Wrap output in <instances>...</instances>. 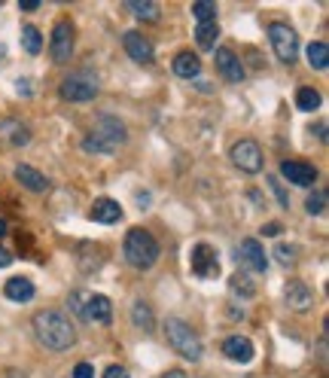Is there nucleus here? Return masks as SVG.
<instances>
[{
  "label": "nucleus",
  "mask_w": 329,
  "mask_h": 378,
  "mask_svg": "<svg viewBox=\"0 0 329 378\" xmlns=\"http://www.w3.org/2000/svg\"><path fill=\"white\" fill-rule=\"evenodd\" d=\"M223 354L235 363H250L254 360V342L247 336H229L223 342Z\"/></svg>",
  "instance_id": "14"
},
{
  "label": "nucleus",
  "mask_w": 329,
  "mask_h": 378,
  "mask_svg": "<svg viewBox=\"0 0 329 378\" xmlns=\"http://www.w3.org/2000/svg\"><path fill=\"white\" fill-rule=\"evenodd\" d=\"M73 378H95V366H91V363H76L73 366Z\"/></svg>",
  "instance_id": "34"
},
{
  "label": "nucleus",
  "mask_w": 329,
  "mask_h": 378,
  "mask_svg": "<svg viewBox=\"0 0 329 378\" xmlns=\"http://www.w3.org/2000/svg\"><path fill=\"white\" fill-rule=\"evenodd\" d=\"M232 162H235V168H241L244 174H259L263 171V165H265L263 150H259V144L250 141V137L232 144Z\"/></svg>",
  "instance_id": "7"
},
{
  "label": "nucleus",
  "mask_w": 329,
  "mask_h": 378,
  "mask_svg": "<svg viewBox=\"0 0 329 378\" xmlns=\"http://www.w3.org/2000/svg\"><path fill=\"white\" fill-rule=\"evenodd\" d=\"M281 174H284L287 183L293 187H314L317 183V168L308 165V162H299V159H287L281 165Z\"/></svg>",
  "instance_id": "11"
},
{
  "label": "nucleus",
  "mask_w": 329,
  "mask_h": 378,
  "mask_svg": "<svg viewBox=\"0 0 329 378\" xmlns=\"http://www.w3.org/2000/svg\"><path fill=\"white\" fill-rule=\"evenodd\" d=\"M193 15L195 22H213L217 19V3H211V0H198L193 6Z\"/></svg>",
  "instance_id": "29"
},
{
  "label": "nucleus",
  "mask_w": 329,
  "mask_h": 378,
  "mask_svg": "<svg viewBox=\"0 0 329 378\" xmlns=\"http://www.w3.org/2000/svg\"><path fill=\"white\" fill-rule=\"evenodd\" d=\"M263 235H281V226H278V223H272V226L263 229Z\"/></svg>",
  "instance_id": "38"
},
{
  "label": "nucleus",
  "mask_w": 329,
  "mask_h": 378,
  "mask_svg": "<svg viewBox=\"0 0 329 378\" xmlns=\"http://www.w3.org/2000/svg\"><path fill=\"white\" fill-rule=\"evenodd\" d=\"M162 378H186V372H183V369H171V372H165Z\"/></svg>",
  "instance_id": "39"
},
{
  "label": "nucleus",
  "mask_w": 329,
  "mask_h": 378,
  "mask_svg": "<svg viewBox=\"0 0 329 378\" xmlns=\"http://www.w3.org/2000/svg\"><path fill=\"white\" fill-rule=\"evenodd\" d=\"M296 107H299V110H305V113L317 110V107H320V92L311 89V86L299 89V92H296Z\"/></svg>",
  "instance_id": "28"
},
{
  "label": "nucleus",
  "mask_w": 329,
  "mask_h": 378,
  "mask_svg": "<svg viewBox=\"0 0 329 378\" xmlns=\"http://www.w3.org/2000/svg\"><path fill=\"white\" fill-rule=\"evenodd\" d=\"M217 37H220V25H217V19H213V22H198V28H195V40H198V46H202L204 52L217 46Z\"/></svg>",
  "instance_id": "22"
},
{
  "label": "nucleus",
  "mask_w": 329,
  "mask_h": 378,
  "mask_svg": "<svg viewBox=\"0 0 329 378\" xmlns=\"http://www.w3.org/2000/svg\"><path fill=\"white\" fill-rule=\"evenodd\" d=\"M269 40H272V52L278 55V61L293 65V61L299 58V34H296V28H290L287 22H272Z\"/></svg>",
  "instance_id": "6"
},
{
  "label": "nucleus",
  "mask_w": 329,
  "mask_h": 378,
  "mask_svg": "<svg viewBox=\"0 0 329 378\" xmlns=\"http://www.w3.org/2000/svg\"><path fill=\"white\" fill-rule=\"evenodd\" d=\"M104 378H132V375H128V369H125V366L113 363V366H107V369H104Z\"/></svg>",
  "instance_id": "33"
},
{
  "label": "nucleus",
  "mask_w": 329,
  "mask_h": 378,
  "mask_svg": "<svg viewBox=\"0 0 329 378\" xmlns=\"http://www.w3.org/2000/svg\"><path fill=\"white\" fill-rule=\"evenodd\" d=\"M128 131L122 126V119L110 117V113H101L95 119V126L86 137H82V150L86 153H116L122 144H125Z\"/></svg>",
  "instance_id": "2"
},
{
  "label": "nucleus",
  "mask_w": 329,
  "mask_h": 378,
  "mask_svg": "<svg viewBox=\"0 0 329 378\" xmlns=\"http://www.w3.org/2000/svg\"><path fill=\"white\" fill-rule=\"evenodd\" d=\"M284 296H287V305L296 308V311H305V308H311V302H314V293L302 281H287Z\"/></svg>",
  "instance_id": "15"
},
{
  "label": "nucleus",
  "mask_w": 329,
  "mask_h": 378,
  "mask_svg": "<svg viewBox=\"0 0 329 378\" xmlns=\"http://www.w3.org/2000/svg\"><path fill=\"white\" fill-rule=\"evenodd\" d=\"M34 333H37V342L43 345V348H49V351H67V348H73L76 345V329H73V323L71 318H64L61 311H40L34 318Z\"/></svg>",
  "instance_id": "1"
},
{
  "label": "nucleus",
  "mask_w": 329,
  "mask_h": 378,
  "mask_svg": "<svg viewBox=\"0 0 329 378\" xmlns=\"http://www.w3.org/2000/svg\"><path fill=\"white\" fill-rule=\"evenodd\" d=\"M3 235H6V223L0 220V238H3Z\"/></svg>",
  "instance_id": "40"
},
{
  "label": "nucleus",
  "mask_w": 329,
  "mask_h": 378,
  "mask_svg": "<svg viewBox=\"0 0 329 378\" xmlns=\"http://www.w3.org/2000/svg\"><path fill=\"white\" fill-rule=\"evenodd\" d=\"M15 180H19L21 187H28L30 192L49 189V180H46V174H40L37 168H30V165H15Z\"/></svg>",
  "instance_id": "20"
},
{
  "label": "nucleus",
  "mask_w": 329,
  "mask_h": 378,
  "mask_svg": "<svg viewBox=\"0 0 329 378\" xmlns=\"http://www.w3.org/2000/svg\"><path fill=\"white\" fill-rule=\"evenodd\" d=\"M269 187L274 189V198H278V205L281 207H290V198H287V192H284V187H281V180H278V177H269Z\"/></svg>",
  "instance_id": "31"
},
{
  "label": "nucleus",
  "mask_w": 329,
  "mask_h": 378,
  "mask_svg": "<svg viewBox=\"0 0 329 378\" xmlns=\"http://www.w3.org/2000/svg\"><path fill=\"white\" fill-rule=\"evenodd\" d=\"M274 257L284 262V266H290V262H296V250L290 248V244H278V248H274Z\"/></svg>",
  "instance_id": "32"
},
{
  "label": "nucleus",
  "mask_w": 329,
  "mask_h": 378,
  "mask_svg": "<svg viewBox=\"0 0 329 378\" xmlns=\"http://www.w3.org/2000/svg\"><path fill=\"white\" fill-rule=\"evenodd\" d=\"M125 6H128V12L137 15V19H143V22H159V3H152V0H125Z\"/></svg>",
  "instance_id": "23"
},
{
  "label": "nucleus",
  "mask_w": 329,
  "mask_h": 378,
  "mask_svg": "<svg viewBox=\"0 0 329 378\" xmlns=\"http://www.w3.org/2000/svg\"><path fill=\"white\" fill-rule=\"evenodd\" d=\"M229 290H232L235 299H244V302L256 296V284L250 281V275H244V272H238V275L229 277Z\"/></svg>",
  "instance_id": "21"
},
{
  "label": "nucleus",
  "mask_w": 329,
  "mask_h": 378,
  "mask_svg": "<svg viewBox=\"0 0 329 378\" xmlns=\"http://www.w3.org/2000/svg\"><path fill=\"white\" fill-rule=\"evenodd\" d=\"M21 46H25L28 55H40L43 37H40V31H37L34 25H21Z\"/></svg>",
  "instance_id": "27"
},
{
  "label": "nucleus",
  "mask_w": 329,
  "mask_h": 378,
  "mask_svg": "<svg viewBox=\"0 0 329 378\" xmlns=\"http://www.w3.org/2000/svg\"><path fill=\"white\" fill-rule=\"evenodd\" d=\"M213 58H217V71H220V76H226L229 83H241V80H244L241 58L235 55L232 49H217V52H213Z\"/></svg>",
  "instance_id": "13"
},
{
  "label": "nucleus",
  "mask_w": 329,
  "mask_h": 378,
  "mask_svg": "<svg viewBox=\"0 0 329 378\" xmlns=\"http://www.w3.org/2000/svg\"><path fill=\"white\" fill-rule=\"evenodd\" d=\"M305 211L311 214V217H317V214L326 211V192H314V196H308V202H305Z\"/></svg>",
  "instance_id": "30"
},
{
  "label": "nucleus",
  "mask_w": 329,
  "mask_h": 378,
  "mask_svg": "<svg viewBox=\"0 0 329 378\" xmlns=\"http://www.w3.org/2000/svg\"><path fill=\"white\" fill-rule=\"evenodd\" d=\"M174 74L183 76V80H195L198 74H202V58L195 55V52H177V58H174Z\"/></svg>",
  "instance_id": "19"
},
{
  "label": "nucleus",
  "mask_w": 329,
  "mask_h": 378,
  "mask_svg": "<svg viewBox=\"0 0 329 378\" xmlns=\"http://www.w3.org/2000/svg\"><path fill=\"white\" fill-rule=\"evenodd\" d=\"M49 52H52V61H55V65L71 61V55H73V25L67 19H58L55 28H52Z\"/></svg>",
  "instance_id": "8"
},
{
  "label": "nucleus",
  "mask_w": 329,
  "mask_h": 378,
  "mask_svg": "<svg viewBox=\"0 0 329 378\" xmlns=\"http://www.w3.org/2000/svg\"><path fill=\"white\" fill-rule=\"evenodd\" d=\"M34 284L28 281V277H10V281L3 284V296L12 299V302H30L34 299Z\"/></svg>",
  "instance_id": "17"
},
{
  "label": "nucleus",
  "mask_w": 329,
  "mask_h": 378,
  "mask_svg": "<svg viewBox=\"0 0 329 378\" xmlns=\"http://www.w3.org/2000/svg\"><path fill=\"white\" fill-rule=\"evenodd\" d=\"M122 253H125V259L132 262L134 268H152L159 259V241L147 229H132V232L125 235Z\"/></svg>",
  "instance_id": "3"
},
{
  "label": "nucleus",
  "mask_w": 329,
  "mask_h": 378,
  "mask_svg": "<svg viewBox=\"0 0 329 378\" xmlns=\"http://www.w3.org/2000/svg\"><path fill=\"white\" fill-rule=\"evenodd\" d=\"M58 95L61 101H71V104H89L95 101L98 95V76L89 74V71H76L71 76H64L58 86Z\"/></svg>",
  "instance_id": "5"
},
{
  "label": "nucleus",
  "mask_w": 329,
  "mask_h": 378,
  "mask_svg": "<svg viewBox=\"0 0 329 378\" xmlns=\"http://www.w3.org/2000/svg\"><path fill=\"white\" fill-rule=\"evenodd\" d=\"M235 257H238V262L247 266L250 272H259V275L269 272V257H265V248L256 241V238H244L238 244V250H235Z\"/></svg>",
  "instance_id": "9"
},
{
  "label": "nucleus",
  "mask_w": 329,
  "mask_h": 378,
  "mask_svg": "<svg viewBox=\"0 0 329 378\" xmlns=\"http://www.w3.org/2000/svg\"><path fill=\"white\" fill-rule=\"evenodd\" d=\"M89 296H91V293H86V290H76V293L67 296V308H71V314L76 320L89 323Z\"/></svg>",
  "instance_id": "25"
},
{
  "label": "nucleus",
  "mask_w": 329,
  "mask_h": 378,
  "mask_svg": "<svg viewBox=\"0 0 329 378\" xmlns=\"http://www.w3.org/2000/svg\"><path fill=\"white\" fill-rule=\"evenodd\" d=\"M91 220L104 223V226H113V223L122 220V205L113 202V198H98L95 207H91Z\"/></svg>",
  "instance_id": "16"
},
{
  "label": "nucleus",
  "mask_w": 329,
  "mask_h": 378,
  "mask_svg": "<svg viewBox=\"0 0 329 378\" xmlns=\"http://www.w3.org/2000/svg\"><path fill=\"white\" fill-rule=\"evenodd\" d=\"M165 338H168V345L180 354V357L202 360V338H198V333L189 327L186 320H180V318L168 320L165 323Z\"/></svg>",
  "instance_id": "4"
},
{
  "label": "nucleus",
  "mask_w": 329,
  "mask_h": 378,
  "mask_svg": "<svg viewBox=\"0 0 329 378\" xmlns=\"http://www.w3.org/2000/svg\"><path fill=\"white\" fill-rule=\"evenodd\" d=\"M122 46H125L128 58L137 61V65H150V61L156 58L152 55V43L141 34V31H128V34H122Z\"/></svg>",
  "instance_id": "12"
},
{
  "label": "nucleus",
  "mask_w": 329,
  "mask_h": 378,
  "mask_svg": "<svg viewBox=\"0 0 329 378\" xmlns=\"http://www.w3.org/2000/svg\"><path fill=\"white\" fill-rule=\"evenodd\" d=\"M305 58H308V65L314 67V71H326L329 67V49L323 40L317 43H308V49H305Z\"/></svg>",
  "instance_id": "24"
},
{
  "label": "nucleus",
  "mask_w": 329,
  "mask_h": 378,
  "mask_svg": "<svg viewBox=\"0 0 329 378\" xmlns=\"http://www.w3.org/2000/svg\"><path fill=\"white\" fill-rule=\"evenodd\" d=\"M10 262H12V257H10V253H6L3 248H0V268H6Z\"/></svg>",
  "instance_id": "37"
},
{
  "label": "nucleus",
  "mask_w": 329,
  "mask_h": 378,
  "mask_svg": "<svg viewBox=\"0 0 329 378\" xmlns=\"http://www.w3.org/2000/svg\"><path fill=\"white\" fill-rule=\"evenodd\" d=\"M189 266H193V272L198 277H217L220 272V253L211 248V244L198 241L193 248V257H189Z\"/></svg>",
  "instance_id": "10"
},
{
  "label": "nucleus",
  "mask_w": 329,
  "mask_h": 378,
  "mask_svg": "<svg viewBox=\"0 0 329 378\" xmlns=\"http://www.w3.org/2000/svg\"><path fill=\"white\" fill-rule=\"evenodd\" d=\"M19 6L25 12H34V10H40V0H19Z\"/></svg>",
  "instance_id": "35"
},
{
  "label": "nucleus",
  "mask_w": 329,
  "mask_h": 378,
  "mask_svg": "<svg viewBox=\"0 0 329 378\" xmlns=\"http://www.w3.org/2000/svg\"><path fill=\"white\" fill-rule=\"evenodd\" d=\"M137 207H150V192H137Z\"/></svg>",
  "instance_id": "36"
},
{
  "label": "nucleus",
  "mask_w": 329,
  "mask_h": 378,
  "mask_svg": "<svg viewBox=\"0 0 329 378\" xmlns=\"http://www.w3.org/2000/svg\"><path fill=\"white\" fill-rule=\"evenodd\" d=\"M113 320V305L110 299L101 296V293H91L89 296V323H110Z\"/></svg>",
  "instance_id": "18"
},
{
  "label": "nucleus",
  "mask_w": 329,
  "mask_h": 378,
  "mask_svg": "<svg viewBox=\"0 0 329 378\" xmlns=\"http://www.w3.org/2000/svg\"><path fill=\"white\" fill-rule=\"evenodd\" d=\"M132 320L137 329H143V333H152V327H156V318H152V308L147 302H134L132 308Z\"/></svg>",
  "instance_id": "26"
}]
</instances>
